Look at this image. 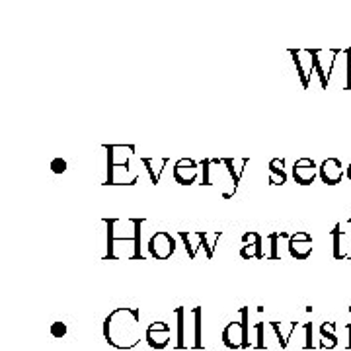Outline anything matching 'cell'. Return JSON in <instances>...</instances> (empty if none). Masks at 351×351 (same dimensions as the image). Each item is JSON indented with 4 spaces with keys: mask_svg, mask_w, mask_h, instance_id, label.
Wrapping results in <instances>:
<instances>
[{
    "mask_svg": "<svg viewBox=\"0 0 351 351\" xmlns=\"http://www.w3.org/2000/svg\"><path fill=\"white\" fill-rule=\"evenodd\" d=\"M258 348H263V324H258Z\"/></svg>",
    "mask_w": 351,
    "mask_h": 351,
    "instance_id": "27",
    "label": "cell"
},
{
    "mask_svg": "<svg viewBox=\"0 0 351 351\" xmlns=\"http://www.w3.org/2000/svg\"><path fill=\"white\" fill-rule=\"evenodd\" d=\"M242 320L230 322L223 332V341L228 348H246L248 346V308L244 306L240 311Z\"/></svg>",
    "mask_w": 351,
    "mask_h": 351,
    "instance_id": "3",
    "label": "cell"
},
{
    "mask_svg": "<svg viewBox=\"0 0 351 351\" xmlns=\"http://www.w3.org/2000/svg\"><path fill=\"white\" fill-rule=\"evenodd\" d=\"M348 226H350V234H351V219L348 221ZM350 260H351V244H350Z\"/></svg>",
    "mask_w": 351,
    "mask_h": 351,
    "instance_id": "29",
    "label": "cell"
},
{
    "mask_svg": "<svg viewBox=\"0 0 351 351\" xmlns=\"http://www.w3.org/2000/svg\"><path fill=\"white\" fill-rule=\"evenodd\" d=\"M291 57H293V63L297 66V75H299V80H301L302 88L311 86V80H313V57L308 49H289Z\"/></svg>",
    "mask_w": 351,
    "mask_h": 351,
    "instance_id": "6",
    "label": "cell"
},
{
    "mask_svg": "<svg viewBox=\"0 0 351 351\" xmlns=\"http://www.w3.org/2000/svg\"><path fill=\"white\" fill-rule=\"evenodd\" d=\"M242 242L244 246L240 248V258L242 260H263V239L260 232L256 230H248L242 234Z\"/></svg>",
    "mask_w": 351,
    "mask_h": 351,
    "instance_id": "8",
    "label": "cell"
},
{
    "mask_svg": "<svg viewBox=\"0 0 351 351\" xmlns=\"http://www.w3.org/2000/svg\"><path fill=\"white\" fill-rule=\"evenodd\" d=\"M51 170L55 174H64L66 172V162H64L63 158H53L51 160Z\"/></svg>",
    "mask_w": 351,
    "mask_h": 351,
    "instance_id": "24",
    "label": "cell"
},
{
    "mask_svg": "<svg viewBox=\"0 0 351 351\" xmlns=\"http://www.w3.org/2000/svg\"><path fill=\"white\" fill-rule=\"evenodd\" d=\"M343 164L339 158H326L324 162L318 166V178L326 184V186H338L343 180Z\"/></svg>",
    "mask_w": 351,
    "mask_h": 351,
    "instance_id": "9",
    "label": "cell"
},
{
    "mask_svg": "<svg viewBox=\"0 0 351 351\" xmlns=\"http://www.w3.org/2000/svg\"><path fill=\"white\" fill-rule=\"evenodd\" d=\"M199 168H203L201 186H211V178H209V170H211V158H203V160L199 162Z\"/></svg>",
    "mask_w": 351,
    "mask_h": 351,
    "instance_id": "21",
    "label": "cell"
},
{
    "mask_svg": "<svg viewBox=\"0 0 351 351\" xmlns=\"http://www.w3.org/2000/svg\"><path fill=\"white\" fill-rule=\"evenodd\" d=\"M289 232L285 230H279V232H271L267 234V240H269V254H265V260H281V254H279V239H287L289 240Z\"/></svg>",
    "mask_w": 351,
    "mask_h": 351,
    "instance_id": "19",
    "label": "cell"
},
{
    "mask_svg": "<svg viewBox=\"0 0 351 351\" xmlns=\"http://www.w3.org/2000/svg\"><path fill=\"white\" fill-rule=\"evenodd\" d=\"M147 219L145 217H131L129 223L133 225V232H135V244H133V254L129 256V260H141L145 262V256L141 252V225L145 223Z\"/></svg>",
    "mask_w": 351,
    "mask_h": 351,
    "instance_id": "17",
    "label": "cell"
},
{
    "mask_svg": "<svg viewBox=\"0 0 351 351\" xmlns=\"http://www.w3.org/2000/svg\"><path fill=\"white\" fill-rule=\"evenodd\" d=\"M193 314H195V330H197V339H195V346H197V348H201V306H197V308L193 311Z\"/></svg>",
    "mask_w": 351,
    "mask_h": 351,
    "instance_id": "25",
    "label": "cell"
},
{
    "mask_svg": "<svg viewBox=\"0 0 351 351\" xmlns=\"http://www.w3.org/2000/svg\"><path fill=\"white\" fill-rule=\"evenodd\" d=\"M316 178H318V166H316L313 158L302 156L299 160H295V164H293V180L299 186H313Z\"/></svg>",
    "mask_w": 351,
    "mask_h": 351,
    "instance_id": "7",
    "label": "cell"
},
{
    "mask_svg": "<svg viewBox=\"0 0 351 351\" xmlns=\"http://www.w3.org/2000/svg\"><path fill=\"white\" fill-rule=\"evenodd\" d=\"M147 248H149L151 258L158 260V262H166V260H170L174 256L176 239L166 230H156L149 240Z\"/></svg>",
    "mask_w": 351,
    "mask_h": 351,
    "instance_id": "2",
    "label": "cell"
},
{
    "mask_svg": "<svg viewBox=\"0 0 351 351\" xmlns=\"http://www.w3.org/2000/svg\"><path fill=\"white\" fill-rule=\"evenodd\" d=\"M145 338H147L151 348L162 350L168 346V339H170V326L166 322H152L151 326L147 328Z\"/></svg>",
    "mask_w": 351,
    "mask_h": 351,
    "instance_id": "12",
    "label": "cell"
},
{
    "mask_svg": "<svg viewBox=\"0 0 351 351\" xmlns=\"http://www.w3.org/2000/svg\"><path fill=\"white\" fill-rule=\"evenodd\" d=\"M172 176L180 186H191L199 178V162H195L193 158H188V156L180 158L174 162Z\"/></svg>",
    "mask_w": 351,
    "mask_h": 351,
    "instance_id": "5",
    "label": "cell"
},
{
    "mask_svg": "<svg viewBox=\"0 0 351 351\" xmlns=\"http://www.w3.org/2000/svg\"><path fill=\"white\" fill-rule=\"evenodd\" d=\"M104 336L117 350H131L141 341V311L115 308L104 322Z\"/></svg>",
    "mask_w": 351,
    "mask_h": 351,
    "instance_id": "1",
    "label": "cell"
},
{
    "mask_svg": "<svg viewBox=\"0 0 351 351\" xmlns=\"http://www.w3.org/2000/svg\"><path fill=\"white\" fill-rule=\"evenodd\" d=\"M308 53H311V57H313V64H314V73H316V76L320 78V84H322V88L326 90L328 88V76L326 73H324V69H322V64H320V49H308Z\"/></svg>",
    "mask_w": 351,
    "mask_h": 351,
    "instance_id": "20",
    "label": "cell"
},
{
    "mask_svg": "<svg viewBox=\"0 0 351 351\" xmlns=\"http://www.w3.org/2000/svg\"><path fill=\"white\" fill-rule=\"evenodd\" d=\"M343 55H346V84L343 88L351 90V47L343 51Z\"/></svg>",
    "mask_w": 351,
    "mask_h": 351,
    "instance_id": "22",
    "label": "cell"
},
{
    "mask_svg": "<svg viewBox=\"0 0 351 351\" xmlns=\"http://www.w3.org/2000/svg\"><path fill=\"white\" fill-rule=\"evenodd\" d=\"M104 221V225L108 226V252L104 254V262H110V260H119V256L115 254V242L119 240V242H133L135 244V232H133V237H115V225L119 223V219L117 217H104L101 219Z\"/></svg>",
    "mask_w": 351,
    "mask_h": 351,
    "instance_id": "10",
    "label": "cell"
},
{
    "mask_svg": "<svg viewBox=\"0 0 351 351\" xmlns=\"http://www.w3.org/2000/svg\"><path fill=\"white\" fill-rule=\"evenodd\" d=\"M178 237L184 242V248L188 252L189 260H195L199 248H203V240L207 237V230H178Z\"/></svg>",
    "mask_w": 351,
    "mask_h": 351,
    "instance_id": "11",
    "label": "cell"
},
{
    "mask_svg": "<svg viewBox=\"0 0 351 351\" xmlns=\"http://www.w3.org/2000/svg\"><path fill=\"white\" fill-rule=\"evenodd\" d=\"M223 164L226 166V172H228L230 180H232V186H234V193H237L240 180H242V174H244L246 166L250 164V158H244V164H242L240 168H237V166H234V158H223Z\"/></svg>",
    "mask_w": 351,
    "mask_h": 351,
    "instance_id": "18",
    "label": "cell"
},
{
    "mask_svg": "<svg viewBox=\"0 0 351 351\" xmlns=\"http://www.w3.org/2000/svg\"><path fill=\"white\" fill-rule=\"evenodd\" d=\"M346 178L351 182V162L348 164V168H346Z\"/></svg>",
    "mask_w": 351,
    "mask_h": 351,
    "instance_id": "28",
    "label": "cell"
},
{
    "mask_svg": "<svg viewBox=\"0 0 351 351\" xmlns=\"http://www.w3.org/2000/svg\"><path fill=\"white\" fill-rule=\"evenodd\" d=\"M51 332H53V336H57V338H61L66 334V326H64L63 322H55L53 328H51Z\"/></svg>",
    "mask_w": 351,
    "mask_h": 351,
    "instance_id": "26",
    "label": "cell"
},
{
    "mask_svg": "<svg viewBox=\"0 0 351 351\" xmlns=\"http://www.w3.org/2000/svg\"><path fill=\"white\" fill-rule=\"evenodd\" d=\"M283 166H285V158H274L271 162L267 164V170H269V186H283V184H287L289 176Z\"/></svg>",
    "mask_w": 351,
    "mask_h": 351,
    "instance_id": "15",
    "label": "cell"
},
{
    "mask_svg": "<svg viewBox=\"0 0 351 351\" xmlns=\"http://www.w3.org/2000/svg\"><path fill=\"white\" fill-rule=\"evenodd\" d=\"M343 225L338 223V225L332 228V254H334V258L336 260H346V254H343V246H348V250H350V244H351V234L350 230H341Z\"/></svg>",
    "mask_w": 351,
    "mask_h": 351,
    "instance_id": "13",
    "label": "cell"
},
{
    "mask_svg": "<svg viewBox=\"0 0 351 351\" xmlns=\"http://www.w3.org/2000/svg\"><path fill=\"white\" fill-rule=\"evenodd\" d=\"M141 164L147 168V174L151 178L152 186H156V184L160 182V176H162L164 168L170 164V156H162V158H160V168H158V170H154V158H152V156H143V158H141Z\"/></svg>",
    "mask_w": 351,
    "mask_h": 351,
    "instance_id": "16",
    "label": "cell"
},
{
    "mask_svg": "<svg viewBox=\"0 0 351 351\" xmlns=\"http://www.w3.org/2000/svg\"><path fill=\"white\" fill-rule=\"evenodd\" d=\"M289 254L293 260L297 262H304L311 258L313 254V234L306 232V230H297L289 237Z\"/></svg>",
    "mask_w": 351,
    "mask_h": 351,
    "instance_id": "4",
    "label": "cell"
},
{
    "mask_svg": "<svg viewBox=\"0 0 351 351\" xmlns=\"http://www.w3.org/2000/svg\"><path fill=\"white\" fill-rule=\"evenodd\" d=\"M104 149L108 151V178L104 182V186H115V170L121 168L123 172H129V156L123 162H115V145H104Z\"/></svg>",
    "mask_w": 351,
    "mask_h": 351,
    "instance_id": "14",
    "label": "cell"
},
{
    "mask_svg": "<svg viewBox=\"0 0 351 351\" xmlns=\"http://www.w3.org/2000/svg\"><path fill=\"white\" fill-rule=\"evenodd\" d=\"M176 314H178V348H182L184 346V308L180 306L178 311H176Z\"/></svg>",
    "mask_w": 351,
    "mask_h": 351,
    "instance_id": "23",
    "label": "cell"
}]
</instances>
